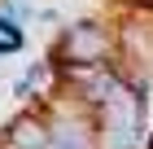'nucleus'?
Masks as SVG:
<instances>
[{
    "mask_svg": "<svg viewBox=\"0 0 153 149\" xmlns=\"http://www.w3.org/2000/svg\"><path fill=\"white\" fill-rule=\"evenodd\" d=\"M22 48H26V26L0 18V57H13V53H22Z\"/></svg>",
    "mask_w": 153,
    "mask_h": 149,
    "instance_id": "3",
    "label": "nucleus"
},
{
    "mask_svg": "<svg viewBox=\"0 0 153 149\" xmlns=\"http://www.w3.org/2000/svg\"><path fill=\"white\" fill-rule=\"evenodd\" d=\"M35 18L48 22V26H61V13H57V9H35Z\"/></svg>",
    "mask_w": 153,
    "mask_h": 149,
    "instance_id": "4",
    "label": "nucleus"
},
{
    "mask_svg": "<svg viewBox=\"0 0 153 149\" xmlns=\"http://www.w3.org/2000/svg\"><path fill=\"white\" fill-rule=\"evenodd\" d=\"M48 114L44 105H22L0 127V149H48Z\"/></svg>",
    "mask_w": 153,
    "mask_h": 149,
    "instance_id": "2",
    "label": "nucleus"
},
{
    "mask_svg": "<svg viewBox=\"0 0 153 149\" xmlns=\"http://www.w3.org/2000/svg\"><path fill=\"white\" fill-rule=\"evenodd\" d=\"M57 70H74V66H105L118 57V31L114 22H101V18H79V22H66L57 31V40L48 44L44 53Z\"/></svg>",
    "mask_w": 153,
    "mask_h": 149,
    "instance_id": "1",
    "label": "nucleus"
}]
</instances>
